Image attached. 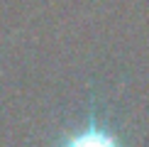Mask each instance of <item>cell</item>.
I'll list each match as a JSON object with an SVG mask.
<instances>
[{"label": "cell", "instance_id": "6da1fadb", "mask_svg": "<svg viewBox=\"0 0 149 147\" xmlns=\"http://www.w3.org/2000/svg\"><path fill=\"white\" fill-rule=\"evenodd\" d=\"M56 147H125V145L113 132V127H108L103 120H98L91 113V118L76 130L66 132L56 142Z\"/></svg>", "mask_w": 149, "mask_h": 147}]
</instances>
